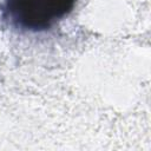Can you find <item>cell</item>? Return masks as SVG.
I'll use <instances>...</instances> for the list:
<instances>
[{"mask_svg": "<svg viewBox=\"0 0 151 151\" xmlns=\"http://www.w3.org/2000/svg\"><path fill=\"white\" fill-rule=\"evenodd\" d=\"M77 0H4V19L21 32H44L67 17Z\"/></svg>", "mask_w": 151, "mask_h": 151, "instance_id": "cell-1", "label": "cell"}]
</instances>
